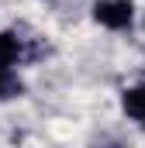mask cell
I'll return each mask as SVG.
<instances>
[{
	"label": "cell",
	"instance_id": "cell-1",
	"mask_svg": "<svg viewBox=\"0 0 145 148\" xmlns=\"http://www.w3.org/2000/svg\"><path fill=\"white\" fill-rule=\"evenodd\" d=\"M93 21L110 28V31H124L135 21V7H131V0H97L93 3Z\"/></svg>",
	"mask_w": 145,
	"mask_h": 148
},
{
	"label": "cell",
	"instance_id": "cell-2",
	"mask_svg": "<svg viewBox=\"0 0 145 148\" xmlns=\"http://www.w3.org/2000/svg\"><path fill=\"white\" fill-rule=\"evenodd\" d=\"M121 107H124L128 117H135V121H142V124H145V86H131V90H124Z\"/></svg>",
	"mask_w": 145,
	"mask_h": 148
},
{
	"label": "cell",
	"instance_id": "cell-3",
	"mask_svg": "<svg viewBox=\"0 0 145 148\" xmlns=\"http://www.w3.org/2000/svg\"><path fill=\"white\" fill-rule=\"evenodd\" d=\"M21 59V38L14 31H0V66H14Z\"/></svg>",
	"mask_w": 145,
	"mask_h": 148
},
{
	"label": "cell",
	"instance_id": "cell-4",
	"mask_svg": "<svg viewBox=\"0 0 145 148\" xmlns=\"http://www.w3.org/2000/svg\"><path fill=\"white\" fill-rule=\"evenodd\" d=\"M17 93H21L17 73H14L10 66H0V100H10V97H17Z\"/></svg>",
	"mask_w": 145,
	"mask_h": 148
},
{
	"label": "cell",
	"instance_id": "cell-5",
	"mask_svg": "<svg viewBox=\"0 0 145 148\" xmlns=\"http://www.w3.org/2000/svg\"><path fill=\"white\" fill-rule=\"evenodd\" d=\"M100 148H117V145H100Z\"/></svg>",
	"mask_w": 145,
	"mask_h": 148
}]
</instances>
